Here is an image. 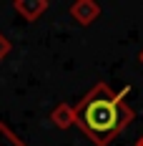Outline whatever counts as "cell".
Here are the masks:
<instances>
[{"label": "cell", "mask_w": 143, "mask_h": 146, "mask_svg": "<svg viewBox=\"0 0 143 146\" xmlns=\"http://www.w3.org/2000/svg\"><path fill=\"white\" fill-rule=\"evenodd\" d=\"M128 93V86L113 91L108 83H96L78 101V106H73L75 126L96 146H108L136 116L126 101Z\"/></svg>", "instance_id": "6da1fadb"}, {"label": "cell", "mask_w": 143, "mask_h": 146, "mask_svg": "<svg viewBox=\"0 0 143 146\" xmlns=\"http://www.w3.org/2000/svg\"><path fill=\"white\" fill-rule=\"evenodd\" d=\"M68 13H71V18L78 25H93L100 18L103 10H100V5L96 0H75L71 8H68Z\"/></svg>", "instance_id": "7a4b0ae2"}, {"label": "cell", "mask_w": 143, "mask_h": 146, "mask_svg": "<svg viewBox=\"0 0 143 146\" xmlns=\"http://www.w3.org/2000/svg\"><path fill=\"white\" fill-rule=\"evenodd\" d=\"M13 10L20 15L23 20L33 23V20H38V18L48 10V0H15Z\"/></svg>", "instance_id": "3957f363"}, {"label": "cell", "mask_w": 143, "mask_h": 146, "mask_svg": "<svg viewBox=\"0 0 143 146\" xmlns=\"http://www.w3.org/2000/svg\"><path fill=\"white\" fill-rule=\"evenodd\" d=\"M50 123L60 129V131H65V129H71L75 126V113H73V106L65 101H60L58 106H53V111H50Z\"/></svg>", "instance_id": "277c9868"}, {"label": "cell", "mask_w": 143, "mask_h": 146, "mask_svg": "<svg viewBox=\"0 0 143 146\" xmlns=\"http://www.w3.org/2000/svg\"><path fill=\"white\" fill-rule=\"evenodd\" d=\"M0 146H25L5 123H0Z\"/></svg>", "instance_id": "5b68a950"}, {"label": "cell", "mask_w": 143, "mask_h": 146, "mask_svg": "<svg viewBox=\"0 0 143 146\" xmlns=\"http://www.w3.org/2000/svg\"><path fill=\"white\" fill-rule=\"evenodd\" d=\"M10 50H13V43L8 40V35L5 33H0V60H5L10 56Z\"/></svg>", "instance_id": "8992f818"}, {"label": "cell", "mask_w": 143, "mask_h": 146, "mask_svg": "<svg viewBox=\"0 0 143 146\" xmlns=\"http://www.w3.org/2000/svg\"><path fill=\"white\" fill-rule=\"evenodd\" d=\"M138 60H141V66H143V48H141V53H138Z\"/></svg>", "instance_id": "52a82bcc"}, {"label": "cell", "mask_w": 143, "mask_h": 146, "mask_svg": "<svg viewBox=\"0 0 143 146\" xmlns=\"http://www.w3.org/2000/svg\"><path fill=\"white\" fill-rule=\"evenodd\" d=\"M136 146H143V136H141V139H138V141H136Z\"/></svg>", "instance_id": "ba28073f"}]
</instances>
